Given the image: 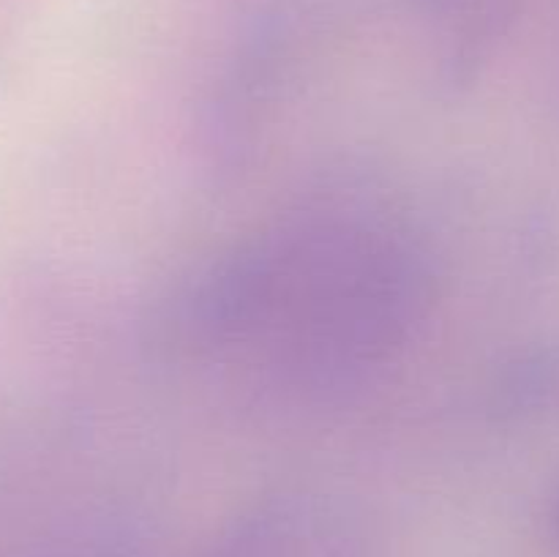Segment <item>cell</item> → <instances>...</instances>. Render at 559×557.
I'll return each mask as SVG.
<instances>
[{
  "label": "cell",
  "instance_id": "1",
  "mask_svg": "<svg viewBox=\"0 0 559 557\" xmlns=\"http://www.w3.org/2000/svg\"><path fill=\"white\" fill-rule=\"evenodd\" d=\"M216 557H260V544H257L254 535H243V538L235 541L233 546L218 552Z\"/></svg>",
  "mask_w": 559,
  "mask_h": 557
}]
</instances>
